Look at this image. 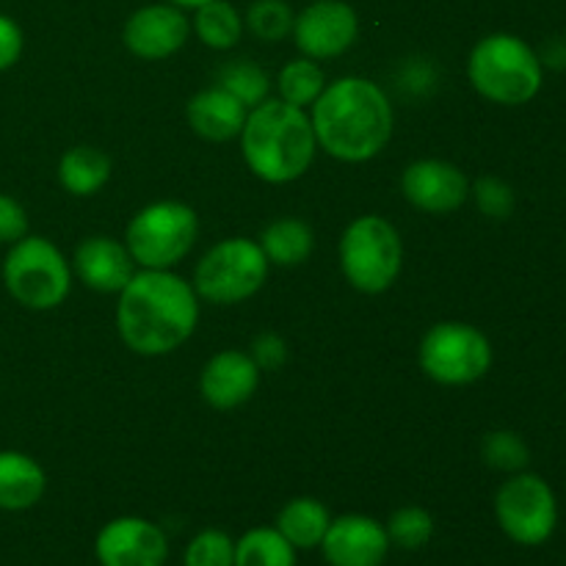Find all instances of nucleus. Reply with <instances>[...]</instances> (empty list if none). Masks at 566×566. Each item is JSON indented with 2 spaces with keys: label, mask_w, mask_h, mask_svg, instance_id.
<instances>
[{
  "label": "nucleus",
  "mask_w": 566,
  "mask_h": 566,
  "mask_svg": "<svg viewBox=\"0 0 566 566\" xmlns=\"http://www.w3.org/2000/svg\"><path fill=\"white\" fill-rule=\"evenodd\" d=\"M199 321V296L191 282L169 269H144L119 291L116 329L122 343L142 357L180 348Z\"/></svg>",
  "instance_id": "f257e3e1"
},
{
  "label": "nucleus",
  "mask_w": 566,
  "mask_h": 566,
  "mask_svg": "<svg viewBox=\"0 0 566 566\" xmlns=\"http://www.w3.org/2000/svg\"><path fill=\"white\" fill-rule=\"evenodd\" d=\"M313 130L318 147L346 164L376 158L392 136V105L376 83L340 77L313 103Z\"/></svg>",
  "instance_id": "f03ea898"
},
{
  "label": "nucleus",
  "mask_w": 566,
  "mask_h": 566,
  "mask_svg": "<svg viewBox=\"0 0 566 566\" xmlns=\"http://www.w3.org/2000/svg\"><path fill=\"white\" fill-rule=\"evenodd\" d=\"M247 166L265 182H293L310 169L318 149L313 122L304 108L285 99H263L247 114L241 130Z\"/></svg>",
  "instance_id": "7ed1b4c3"
},
{
  "label": "nucleus",
  "mask_w": 566,
  "mask_h": 566,
  "mask_svg": "<svg viewBox=\"0 0 566 566\" xmlns=\"http://www.w3.org/2000/svg\"><path fill=\"white\" fill-rule=\"evenodd\" d=\"M468 75L481 97L497 105H525L542 88V61L525 39L490 33L473 48Z\"/></svg>",
  "instance_id": "20e7f679"
},
{
  "label": "nucleus",
  "mask_w": 566,
  "mask_h": 566,
  "mask_svg": "<svg viewBox=\"0 0 566 566\" xmlns=\"http://www.w3.org/2000/svg\"><path fill=\"white\" fill-rule=\"evenodd\" d=\"M6 291L28 310H55L72 287V269L48 238L25 235L11 243L3 263Z\"/></svg>",
  "instance_id": "39448f33"
},
{
  "label": "nucleus",
  "mask_w": 566,
  "mask_h": 566,
  "mask_svg": "<svg viewBox=\"0 0 566 566\" xmlns=\"http://www.w3.org/2000/svg\"><path fill=\"white\" fill-rule=\"evenodd\" d=\"M403 263L401 235L381 216H359L340 238V269L363 293H381L398 280Z\"/></svg>",
  "instance_id": "423d86ee"
},
{
  "label": "nucleus",
  "mask_w": 566,
  "mask_h": 566,
  "mask_svg": "<svg viewBox=\"0 0 566 566\" xmlns=\"http://www.w3.org/2000/svg\"><path fill=\"white\" fill-rule=\"evenodd\" d=\"M269 258L258 241L227 238L205 252L193 271V291L210 304H238L252 298L269 276Z\"/></svg>",
  "instance_id": "0eeeda50"
},
{
  "label": "nucleus",
  "mask_w": 566,
  "mask_h": 566,
  "mask_svg": "<svg viewBox=\"0 0 566 566\" xmlns=\"http://www.w3.org/2000/svg\"><path fill=\"white\" fill-rule=\"evenodd\" d=\"M199 219L182 202H155L138 210L127 224V252L142 269H171L193 249Z\"/></svg>",
  "instance_id": "6e6552de"
},
{
  "label": "nucleus",
  "mask_w": 566,
  "mask_h": 566,
  "mask_svg": "<svg viewBox=\"0 0 566 566\" xmlns=\"http://www.w3.org/2000/svg\"><path fill=\"white\" fill-rule=\"evenodd\" d=\"M418 359L423 374L437 385L462 387L486 376L492 365V346L475 326L442 321L423 335Z\"/></svg>",
  "instance_id": "1a4fd4ad"
},
{
  "label": "nucleus",
  "mask_w": 566,
  "mask_h": 566,
  "mask_svg": "<svg viewBox=\"0 0 566 566\" xmlns=\"http://www.w3.org/2000/svg\"><path fill=\"white\" fill-rule=\"evenodd\" d=\"M495 517L503 534L517 545H545L558 525L556 495L539 475L514 473L497 490Z\"/></svg>",
  "instance_id": "9d476101"
},
{
  "label": "nucleus",
  "mask_w": 566,
  "mask_h": 566,
  "mask_svg": "<svg viewBox=\"0 0 566 566\" xmlns=\"http://www.w3.org/2000/svg\"><path fill=\"white\" fill-rule=\"evenodd\" d=\"M357 11L343 0H313L293 20V42L307 59H337L357 42Z\"/></svg>",
  "instance_id": "9b49d317"
},
{
  "label": "nucleus",
  "mask_w": 566,
  "mask_h": 566,
  "mask_svg": "<svg viewBox=\"0 0 566 566\" xmlns=\"http://www.w3.org/2000/svg\"><path fill=\"white\" fill-rule=\"evenodd\" d=\"M99 566H164L169 539L144 517H116L103 525L94 542Z\"/></svg>",
  "instance_id": "f8f14e48"
},
{
  "label": "nucleus",
  "mask_w": 566,
  "mask_h": 566,
  "mask_svg": "<svg viewBox=\"0 0 566 566\" xmlns=\"http://www.w3.org/2000/svg\"><path fill=\"white\" fill-rule=\"evenodd\" d=\"M191 22L182 14L180 6L155 3L133 11L125 22V48L144 61H160L175 55L188 42Z\"/></svg>",
  "instance_id": "ddd939ff"
},
{
  "label": "nucleus",
  "mask_w": 566,
  "mask_h": 566,
  "mask_svg": "<svg viewBox=\"0 0 566 566\" xmlns=\"http://www.w3.org/2000/svg\"><path fill=\"white\" fill-rule=\"evenodd\" d=\"M321 551L329 566H381L390 553V536L379 520L343 514L329 523Z\"/></svg>",
  "instance_id": "4468645a"
},
{
  "label": "nucleus",
  "mask_w": 566,
  "mask_h": 566,
  "mask_svg": "<svg viewBox=\"0 0 566 566\" xmlns=\"http://www.w3.org/2000/svg\"><path fill=\"white\" fill-rule=\"evenodd\" d=\"M401 191L407 202L426 213H453L470 197V180L448 160H418L403 169Z\"/></svg>",
  "instance_id": "2eb2a0df"
},
{
  "label": "nucleus",
  "mask_w": 566,
  "mask_h": 566,
  "mask_svg": "<svg viewBox=\"0 0 566 566\" xmlns=\"http://www.w3.org/2000/svg\"><path fill=\"white\" fill-rule=\"evenodd\" d=\"M260 385V368L252 359V354H243L230 348V352H219L216 357L208 359L199 376V390L202 398L213 409H235L247 403L254 396Z\"/></svg>",
  "instance_id": "dca6fc26"
},
{
  "label": "nucleus",
  "mask_w": 566,
  "mask_h": 566,
  "mask_svg": "<svg viewBox=\"0 0 566 566\" xmlns=\"http://www.w3.org/2000/svg\"><path fill=\"white\" fill-rule=\"evenodd\" d=\"M72 269L83 285L99 293H119L133 280V258L125 243L105 235H92L77 243Z\"/></svg>",
  "instance_id": "f3484780"
},
{
  "label": "nucleus",
  "mask_w": 566,
  "mask_h": 566,
  "mask_svg": "<svg viewBox=\"0 0 566 566\" xmlns=\"http://www.w3.org/2000/svg\"><path fill=\"white\" fill-rule=\"evenodd\" d=\"M249 108L230 94L227 88L213 86L205 88V92L193 94L186 105L188 125L193 127V133L208 142H232V138L241 136L243 122H247Z\"/></svg>",
  "instance_id": "a211bd4d"
},
{
  "label": "nucleus",
  "mask_w": 566,
  "mask_h": 566,
  "mask_svg": "<svg viewBox=\"0 0 566 566\" xmlns=\"http://www.w3.org/2000/svg\"><path fill=\"white\" fill-rule=\"evenodd\" d=\"M48 486V475L36 459L20 451H0V509L28 512L36 506Z\"/></svg>",
  "instance_id": "6ab92c4d"
},
{
  "label": "nucleus",
  "mask_w": 566,
  "mask_h": 566,
  "mask_svg": "<svg viewBox=\"0 0 566 566\" xmlns=\"http://www.w3.org/2000/svg\"><path fill=\"white\" fill-rule=\"evenodd\" d=\"M332 514L324 503L315 501V497H293L280 509L274 528L296 551H313V547H321Z\"/></svg>",
  "instance_id": "aec40b11"
},
{
  "label": "nucleus",
  "mask_w": 566,
  "mask_h": 566,
  "mask_svg": "<svg viewBox=\"0 0 566 566\" xmlns=\"http://www.w3.org/2000/svg\"><path fill=\"white\" fill-rule=\"evenodd\" d=\"M258 243L265 258H269V263L293 269V265H302L313 254L315 235L302 219H276L265 227Z\"/></svg>",
  "instance_id": "412c9836"
},
{
  "label": "nucleus",
  "mask_w": 566,
  "mask_h": 566,
  "mask_svg": "<svg viewBox=\"0 0 566 566\" xmlns=\"http://www.w3.org/2000/svg\"><path fill=\"white\" fill-rule=\"evenodd\" d=\"M111 158L97 147H72L61 155L59 180L72 197H92L108 182Z\"/></svg>",
  "instance_id": "4be33fe9"
},
{
  "label": "nucleus",
  "mask_w": 566,
  "mask_h": 566,
  "mask_svg": "<svg viewBox=\"0 0 566 566\" xmlns=\"http://www.w3.org/2000/svg\"><path fill=\"white\" fill-rule=\"evenodd\" d=\"M193 31L213 50H232L243 36V17L227 0H208L197 9Z\"/></svg>",
  "instance_id": "5701e85b"
},
{
  "label": "nucleus",
  "mask_w": 566,
  "mask_h": 566,
  "mask_svg": "<svg viewBox=\"0 0 566 566\" xmlns=\"http://www.w3.org/2000/svg\"><path fill=\"white\" fill-rule=\"evenodd\" d=\"M235 566H296V547L276 528H252L235 542Z\"/></svg>",
  "instance_id": "b1692460"
},
{
  "label": "nucleus",
  "mask_w": 566,
  "mask_h": 566,
  "mask_svg": "<svg viewBox=\"0 0 566 566\" xmlns=\"http://www.w3.org/2000/svg\"><path fill=\"white\" fill-rule=\"evenodd\" d=\"M276 86H280V99L304 108V105H313L321 97V92L326 88V75L313 59H296L287 61L282 66L280 77H276Z\"/></svg>",
  "instance_id": "393cba45"
},
{
  "label": "nucleus",
  "mask_w": 566,
  "mask_h": 566,
  "mask_svg": "<svg viewBox=\"0 0 566 566\" xmlns=\"http://www.w3.org/2000/svg\"><path fill=\"white\" fill-rule=\"evenodd\" d=\"M385 531L390 536V545L401 551H420L434 536V517L420 506H401L390 514Z\"/></svg>",
  "instance_id": "a878e982"
},
{
  "label": "nucleus",
  "mask_w": 566,
  "mask_h": 566,
  "mask_svg": "<svg viewBox=\"0 0 566 566\" xmlns=\"http://www.w3.org/2000/svg\"><path fill=\"white\" fill-rule=\"evenodd\" d=\"M219 86L227 88L230 94H235L249 111L254 105H260L269 94V75H265L260 66H254L252 61H232L224 70L219 72Z\"/></svg>",
  "instance_id": "bb28decb"
},
{
  "label": "nucleus",
  "mask_w": 566,
  "mask_h": 566,
  "mask_svg": "<svg viewBox=\"0 0 566 566\" xmlns=\"http://www.w3.org/2000/svg\"><path fill=\"white\" fill-rule=\"evenodd\" d=\"M293 20L296 14L285 0H254L247 11L249 31L265 42H280L287 33H293Z\"/></svg>",
  "instance_id": "cd10ccee"
},
{
  "label": "nucleus",
  "mask_w": 566,
  "mask_h": 566,
  "mask_svg": "<svg viewBox=\"0 0 566 566\" xmlns=\"http://www.w3.org/2000/svg\"><path fill=\"white\" fill-rule=\"evenodd\" d=\"M481 453L490 468L503 470V473H523L525 464L531 462L528 446L514 431H490L481 442Z\"/></svg>",
  "instance_id": "c85d7f7f"
},
{
  "label": "nucleus",
  "mask_w": 566,
  "mask_h": 566,
  "mask_svg": "<svg viewBox=\"0 0 566 566\" xmlns=\"http://www.w3.org/2000/svg\"><path fill=\"white\" fill-rule=\"evenodd\" d=\"M182 566H235V542L219 528L202 531L188 542Z\"/></svg>",
  "instance_id": "c756f323"
},
{
  "label": "nucleus",
  "mask_w": 566,
  "mask_h": 566,
  "mask_svg": "<svg viewBox=\"0 0 566 566\" xmlns=\"http://www.w3.org/2000/svg\"><path fill=\"white\" fill-rule=\"evenodd\" d=\"M470 193L475 197V205L490 219H509L514 210V191L509 182L497 180V177H481Z\"/></svg>",
  "instance_id": "7c9ffc66"
},
{
  "label": "nucleus",
  "mask_w": 566,
  "mask_h": 566,
  "mask_svg": "<svg viewBox=\"0 0 566 566\" xmlns=\"http://www.w3.org/2000/svg\"><path fill=\"white\" fill-rule=\"evenodd\" d=\"M28 235V213L14 197L0 193V243H17Z\"/></svg>",
  "instance_id": "2f4dec72"
},
{
  "label": "nucleus",
  "mask_w": 566,
  "mask_h": 566,
  "mask_svg": "<svg viewBox=\"0 0 566 566\" xmlns=\"http://www.w3.org/2000/svg\"><path fill=\"white\" fill-rule=\"evenodd\" d=\"M285 357H287V348H285V340H282L280 335H271V332H265V335L254 337L252 359L258 363L260 370L280 368V365L285 363Z\"/></svg>",
  "instance_id": "473e14b6"
},
{
  "label": "nucleus",
  "mask_w": 566,
  "mask_h": 566,
  "mask_svg": "<svg viewBox=\"0 0 566 566\" xmlns=\"http://www.w3.org/2000/svg\"><path fill=\"white\" fill-rule=\"evenodd\" d=\"M22 28L11 17L0 14V72L11 70L22 55Z\"/></svg>",
  "instance_id": "72a5a7b5"
},
{
  "label": "nucleus",
  "mask_w": 566,
  "mask_h": 566,
  "mask_svg": "<svg viewBox=\"0 0 566 566\" xmlns=\"http://www.w3.org/2000/svg\"><path fill=\"white\" fill-rule=\"evenodd\" d=\"M542 66L551 64V66H566V39H553L545 50V59H539Z\"/></svg>",
  "instance_id": "f704fd0d"
},
{
  "label": "nucleus",
  "mask_w": 566,
  "mask_h": 566,
  "mask_svg": "<svg viewBox=\"0 0 566 566\" xmlns=\"http://www.w3.org/2000/svg\"><path fill=\"white\" fill-rule=\"evenodd\" d=\"M166 3L180 6V9H199V6L208 3V0H166Z\"/></svg>",
  "instance_id": "c9c22d12"
}]
</instances>
